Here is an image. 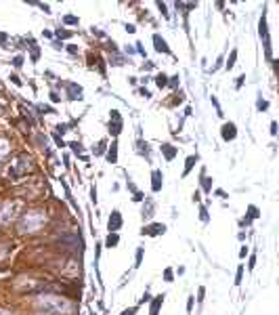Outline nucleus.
Segmentation results:
<instances>
[{"mask_svg": "<svg viewBox=\"0 0 279 315\" xmlns=\"http://www.w3.org/2000/svg\"><path fill=\"white\" fill-rule=\"evenodd\" d=\"M38 309H42L48 315H65L71 311V305L61 296H42L38 298Z\"/></svg>", "mask_w": 279, "mask_h": 315, "instance_id": "obj_1", "label": "nucleus"}, {"mask_svg": "<svg viewBox=\"0 0 279 315\" xmlns=\"http://www.w3.org/2000/svg\"><path fill=\"white\" fill-rule=\"evenodd\" d=\"M44 223V214L42 212H27L21 221V231H34Z\"/></svg>", "mask_w": 279, "mask_h": 315, "instance_id": "obj_2", "label": "nucleus"}, {"mask_svg": "<svg viewBox=\"0 0 279 315\" xmlns=\"http://www.w3.org/2000/svg\"><path fill=\"white\" fill-rule=\"evenodd\" d=\"M30 168H32V162H30V158L21 155V158L15 162V166H13V168H9V176H19V175H23V172H27Z\"/></svg>", "mask_w": 279, "mask_h": 315, "instance_id": "obj_3", "label": "nucleus"}, {"mask_svg": "<svg viewBox=\"0 0 279 315\" xmlns=\"http://www.w3.org/2000/svg\"><path fill=\"white\" fill-rule=\"evenodd\" d=\"M109 132H111L114 137H118V135L122 132V118H120V111H118V109H114V111H111V122H109Z\"/></svg>", "mask_w": 279, "mask_h": 315, "instance_id": "obj_4", "label": "nucleus"}, {"mask_svg": "<svg viewBox=\"0 0 279 315\" xmlns=\"http://www.w3.org/2000/svg\"><path fill=\"white\" fill-rule=\"evenodd\" d=\"M120 227H122V214H120V210H114L107 221V229H109V233H116Z\"/></svg>", "mask_w": 279, "mask_h": 315, "instance_id": "obj_5", "label": "nucleus"}, {"mask_svg": "<svg viewBox=\"0 0 279 315\" xmlns=\"http://www.w3.org/2000/svg\"><path fill=\"white\" fill-rule=\"evenodd\" d=\"M164 231H166V225H164V223H153V225H149V227H143L141 233L143 235H162Z\"/></svg>", "mask_w": 279, "mask_h": 315, "instance_id": "obj_6", "label": "nucleus"}, {"mask_svg": "<svg viewBox=\"0 0 279 315\" xmlns=\"http://www.w3.org/2000/svg\"><path fill=\"white\" fill-rule=\"evenodd\" d=\"M221 135H222V139H225V141H233L235 137H237V126H235L233 122H227V124L222 126Z\"/></svg>", "mask_w": 279, "mask_h": 315, "instance_id": "obj_7", "label": "nucleus"}, {"mask_svg": "<svg viewBox=\"0 0 279 315\" xmlns=\"http://www.w3.org/2000/svg\"><path fill=\"white\" fill-rule=\"evenodd\" d=\"M153 44H155V50L157 53H170V48L166 44V40H164L160 34H153Z\"/></svg>", "mask_w": 279, "mask_h": 315, "instance_id": "obj_8", "label": "nucleus"}, {"mask_svg": "<svg viewBox=\"0 0 279 315\" xmlns=\"http://www.w3.org/2000/svg\"><path fill=\"white\" fill-rule=\"evenodd\" d=\"M153 183H151V189H153V193H157L160 189H162V181H164V176H162V170H153Z\"/></svg>", "mask_w": 279, "mask_h": 315, "instance_id": "obj_9", "label": "nucleus"}, {"mask_svg": "<svg viewBox=\"0 0 279 315\" xmlns=\"http://www.w3.org/2000/svg\"><path fill=\"white\" fill-rule=\"evenodd\" d=\"M107 162H109V164H116L118 162V143H116V141L111 143V147H109V151H107Z\"/></svg>", "mask_w": 279, "mask_h": 315, "instance_id": "obj_10", "label": "nucleus"}, {"mask_svg": "<svg viewBox=\"0 0 279 315\" xmlns=\"http://www.w3.org/2000/svg\"><path fill=\"white\" fill-rule=\"evenodd\" d=\"M67 91H70V99H82V88L78 84H67Z\"/></svg>", "mask_w": 279, "mask_h": 315, "instance_id": "obj_11", "label": "nucleus"}, {"mask_svg": "<svg viewBox=\"0 0 279 315\" xmlns=\"http://www.w3.org/2000/svg\"><path fill=\"white\" fill-rule=\"evenodd\" d=\"M162 303H164V294L155 296V298H153V303H151V313H149V315H157V311H160Z\"/></svg>", "mask_w": 279, "mask_h": 315, "instance_id": "obj_12", "label": "nucleus"}, {"mask_svg": "<svg viewBox=\"0 0 279 315\" xmlns=\"http://www.w3.org/2000/svg\"><path fill=\"white\" fill-rule=\"evenodd\" d=\"M162 151H164V155H166V160H172V158L176 155V149L172 147V145H168V143L162 145Z\"/></svg>", "mask_w": 279, "mask_h": 315, "instance_id": "obj_13", "label": "nucleus"}, {"mask_svg": "<svg viewBox=\"0 0 279 315\" xmlns=\"http://www.w3.org/2000/svg\"><path fill=\"white\" fill-rule=\"evenodd\" d=\"M195 162H197V155H189V158H187V164H185V172H183V176L189 175V170L193 168V164H195Z\"/></svg>", "mask_w": 279, "mask_h": 315, "instance_id": "obj_14", "label": "nucleus"}, {"mask_svg": "<svg viewBox=\"0 0 279 315\" xmlns=\"http://www.w3.org/2000/svg\"><path fill=\"white\" fill-rule=\"evenodd\" d=\"M248 212H250V214H248V219H244V221H241V225H248V223H250V219H256V216H258V208H256V206H250V208H248Z\"/></svg>", "mask_w": 279, "mask_h": 315, "instance_id": "obj_15", "label": "nucleus"}, {"mask_svg": "<svg viewBox=\"0 0 279 315\" xmlns=\"http://www.w3.org/2000/svg\"><path fill=\"white\" fill-rule=\"evenodd\" d=\"M155 84H157L160 88L168 86V78H166V74H157V76H155Z\"/></svg>", "mask_w": 279, "mask_h": 315, "instance_id": "obj_16", "label": "nucleus"}, {"mask_svg": "<svg viewBox=\"0 0 279 315\" xmlns=\"http://www.w3.org/2000/svg\"><path fill=\"white\" fill-rule=\"evenodd\" d=\"M210 181H212V179H206V176L201 175V187H204V191H206V193H210V191H212V183H210Z\"/></svg>", "mask_w": 279, "mask_h": 315, "instance_id": "obj_17", "label": "nucleus"}, {"mask_svg": "<svg viewBox=\"0 0 279 315\" xmlns=\"http://www.w3.org/2000/svg\"><path fill=\"white\" fill-rule=\"evenodd\" d=\"M118 240H120V237H118V233H109V237H107L105 246H107V248H111V246H116V244H118Z\"/></svg>", "mask_w": 279, "mask_h": 315, "instance_id": "obj_18", "label": "nucleus"}, {"mask_svg": "<svg viewBox=\"0 0 279 315\" xmlns=\"http://www.w3.org/2000/svg\"><path fill=\"white\" fill-rule=\"evenodd\" d=\"M235 59H237V50L233 48V50H231V55H229V61H227V70H231L233 65H235Z\"/></svg>", "mask_w": 279, "mask_h": 315, "instance_id": "obj_19", "label": "nucleus"}, {"mask_svg": "<svg viewBox=\"0 0 279 315\" xmlns=\"http://www.w3.org/2000/svg\"><path fill=\"white\" fill-rule=\"evenodd\" d=\"M6 151H9V143H6L4 139H0V158H4Z\"/></svg>", "mask_w": 279, "mask_h": 315, "instance_id": "obj_20", "label": "nucleus"}, {"mask_svg": "<svg viewBox=\"0 0 279 315\" xmlns=\"http://www.w3.org/2000/svg\"><path fill=\"white\" fill-rule=\"evenodd\" d=\"M241 277H244V265L237 267V275H235V284H237V286L241 284Z\"/></svg>", "mask_w": 279, "mask_h": 315, "instance_id": "obj_21", "label": "nucleus"}, {"mask_svg": "<svg viewBox=\"0 0 279 315\" xmlns=\"http://www.w3.org/2000/svg\"><path fill=\"white\" fill-rule=\"evenodd\" d=\"M63 21L67 25H78V17H74V15H67V17H63Z\"/></svg>", "mask_w": 279, "mask_h": 315, "instance_id": "obj_22", "label": "nucleus"}, {"mask_svg": "<svg viewBox=\"0 0 279 315\" xmlns=\"http://www.w3.org/2000/svg\"><path fill=\"white\" fill-rule=\"evenodd\" d=\"M143 250H145V248H139V250H137V265H134V267H139L141 260H143Z\"/></svg>", "mask_w": 279, "mask_h": 315, "instance_id": "obj_23", "label": "nucleus"}, {"mask_svg": "<svg viewBox=\"0 0 279 315\" xmlns=\"http://www.w3.org/2000/svg\"><path fill=\"white\" fill-rule=\"evenodd\" d=\"M164 280L172 281V269H166V271H164Z\"/></svg>", "mask_w": 279, "mask_h": 315, "instance_id": "obj_24", "label": "nucleus"}, {"mask_svg": "<svg viewBox=\"0 0 279 315\" xmlns=\"http://www.w3.org/2000/svg\"><path fill=\"white\" fill-rule=\"evenodd\" d=\"M70 147H71V149H74L76 153H82V149H80L82 145H80V143H70Z\"/></svg>", "mask_w": 279, "mask_h": 315, "instance_id": "obj_25", "label": "nucleus"}, {"mask_svg": "<svg viewBox=\"0 0 279 315\" xmlns=\"http://www.w3.org/2000/svg\"><path fill=\"white\" fill-rule=\"evenodd\" d=\"M137 313V307H130V309H124L122 311V315H134Z\"/></svg>", "mask_w": 279, "mask_h": 315, "instance_id": "obj_26", "label": "nucleus"}, {"mask_svg": "<svg viewBox=\"0 0 279 315\" xmlns=\"http://www.w3.org/2000/svg\"><path fill=\"white\" fill-rule=\"evenodd\" d=\"M199 219H201V221H208V212H206L204 206H201V210H199Z\"/></svg>", "mask_w": 279, "mask_h": 315, "instance_id": "obj_27", "label": "nucleus"}, {"mask_svg": "<svg viewBox=\"0 0 279 315\" xmlns=\"http://www.w3.org/2000/svg\"><path fill=\"white\" fill-rule=\"evenodd\" d=\"M103 149H105V141H101V143H99V147L94 149V153L99 155V153H103Z\"/></svg>", "mask_w": 279, "mask_h": 315, "instance_id": "obj_28", "label": "nucleus"}, {"mask_svg": "<svg viewBox=\"0 0 279 315\" xmlns=\"http://www.w3.org/2000/svg\"><path fill=\"white\" fill-rule=\"evenodd\" d=\"M271 135H273V137L277 135V122H275V120L271 122Z\"/></svg>", "mask_w": 279, "mask_h": 315, "instance_id": "obj_29", "label": "nucleus"}, {"mask_svg": "<svg viewBox=\"0 0 279 315\" xmlns=\"http://www.w3.org/2000/svg\"><path fill=\"white\" fill-rule=\"evenodd\" d=\"M193 298H195V296H189V301H187V311H189V313H191V309H193Z\"/></svg>", "mask_w": 279, "mask_h": 315, "instance_id": "obj_30", "label": "nucleus"}, {"mask_svg": "<svg viewBox=\"0 0 279 315\" xmlns=\"http://www.w3.org/2000/svg\"><path fill=\"white\" fill-rule=\"evenodd\" d=\"M267 107H269L267 101H258V109H260V111H262V109H267Z\"/></svg>", "mask_w": 279, "mask_h": 315, "instance_id": "obj_31", "label": "nucleus"}, {"mask_svg": "<svg viewBox=\"0 0 279 315\" xmlns=\"http://www.w3.org/2000/svg\"><path fill=\"white\" fill-rule=\"evenodd\" d=\"M90 200L97 202V189H94V187H90Z\"/></svg>", "mask_w": 279, "mask_h": 315, "instance_id": "obj_32", "label": "nucleus"}, {"mask_svg": "<svg viewBox=\"0 0 279 315\" xmlns=\"http://www.w3.org/2000/svg\"><path fill=\"white\" fill-rule=\"evenodd\" d=\"M57 36H59V38H67V36H71V32H61V30H59Z\"/></svg>", "mask_w": 279, "mask_h": 315, "instance_id": "obj_33", "label": "nucleus"}, {"mask_svg": "<svg viewBox=\"0 0 279 315\" xmlns=\"http://www.w3.org/2000/svg\"><path fill=\"white\" fill-rule=\"evenodd\" d=\"M254 265H256V256L252 254V256H250V265H248V267H250V269H254Z\"/></svg>", "mask_w": 279, "mask_h": 315, "instance_id": "obj_34", "label": "nucleus"}, {"mask_svg": "<svg viewBox=\"0 0 279 315\" xmlns=\"http://www.w3.org/2000/svg\"><path fill=\"white\" fill-rule=\"evenodd\" d=\"M126 32H128V34H134L137 30H134V25H126Z\"/></svg>", "mask_w": 279, "mask_h": 315, "instance_id": "obj_35", "label": "nucleus"}, {"mask_svg": "<svg viewBox=\"0 0 279 315\" xmlns=\"http://www.w3.org/2000/svg\"><path fill=\"white\" fill-rule=\"evenodd\" d=\"M204 294H206V290H204V288H199V298H197L199 303H201V301H204Z\"/></svg>", "mask_w": 279, "mask_h": 315, "instance_id": "obj_36", "label": "nucleus"}, {"mask_svg": "<svg viewBox=\"0 0 279 315\" xmlns=\"http://www.w3.org/2000/svg\"><path fill=\"white\" fill-rule=\"evenodd\" d=\"M141 95H143V97H151V93H149L147 88H141Z\"/></svg>", "mask_w": 279, "mask_h": 315, "instance_id": "obj_37", "label": "nucleus"}, {"mask_svg": "<svg viewBox=\"0 0 279 315\" xmlns=\"http://www.w3.org/2000/svg\"><path fill=\"white\" fill-rule=\"evenodd\" d=\"M11 80L15 82V84H17V86H21V80H19V78H17V76H11Z\"/></svg>", "mask_w": 279, "mask_h": 315, "instance_id": "obj_38", "label": "nucleus"}, {"mask_svg": "<svg viewBox=\"0 0 279 315\" xmlns=\"http://www.w3.org/2000/svg\"><path fill=\"white\" fill-rule=\"evenodd\" d=\"M245 254H248V248H245V246H244V248H241V250H239V256H241V258H244V256H245Z\"/></svg>", "mask_w": 279, "mask_h": 315, "instance_id": "obj_39", "label": "nucleus"}, {"mask_svg": "<svg viewBox=\"0 0 279 315\" xmlns=\"http://www.w3.org/2000/svg\"><path fill=\"white\" fill-rule=\"evenodd\" d=\"M147 301H149V292H145V294H143V298H141V303H147Z\"/></svg>", "mask_w": 279, "mask_h": 315, "instance_id": "obj_40", "label": "nucleus"}, {"mask_svg": "<svg viewBox=\"0 0 279 315\" xmlns=\"http://www.w3.org/2000/svg\"><path fill=\"white\" fill-rule=\"evenodd\" d=\"M168 84H172V86H176V84H178V76H174V78H172V80L168 82Z\"/></svg>", "mask_w": 279, "mask_h": 315, "instance_id": "obj_41", "label": "nucleus"}, {"mask_svg": "<svg viewBox=\"0 0 279 315\" xmlns=\"http://www.w3.org/2000/svg\"><path fill=\"white\" fill-rule=\"evenodd\" d=\"M21 61H23V59H21V57H15V61H13V63H15V65L19 67V65H21Z\"/></svg>", "mask_w": 279, "mask_h": 315, "instance_id": "obj_42", "label": "nucleus"}, {"mask_svg": "<svg viewBox=\"0 0 279 315\" xmlns=\"http://www.w3.org/2000/svg\"><path fill=\"white\" fill-rule=\"evenodd\" d=\"M0 315H11V313H6V311H0Z\"/></svg>", "mask_w": 279, "mask_h": 315, "instance_id": "obj_43", "label": "nucleus"}]
</instances>
